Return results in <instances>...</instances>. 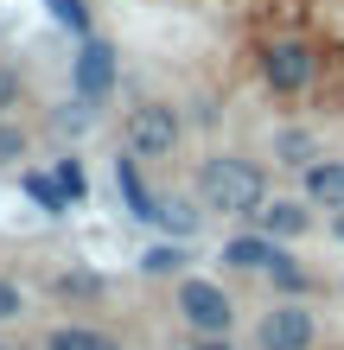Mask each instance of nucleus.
<instances>
[{"label":"nucleus","instance_id":"1","mask_svg":"<svg viewBox=\"0 0 344 350\" xmlns=\"http://www.w3.org/2000/svg\"><path fill=\"white\" fill-rule=\"evenodd\" d=\"M198 204L211 217L255 223V211L268 204V166L261 159H242V153H211L198 166Z\"/></svg>","mask_w":344,"mask_h":350},{"label":"nucleus","instance_id":"2","mask_svg":"<svg viewBox=\"0 0 344 350\" xmlns=\"http://www.w3.org/2000/svg\"><path fill=\"white\" fill-rule=\"evenodd\" d=\"M172 312H178V325H185L191 338H230L236 332V299L217 280H204V274L172 280Z\"/></svg>","mask_w":344,"mask_h":350},{"label":"nucleus","instance_id":"3","mask_svg":"<svg viewBox=\"0 0 344 350\" xmlns=\"http://www.w3.org/2000/svg\"><path fill=\"white\" fill-rule=\"evenodd\" d=\"M178 140H185V121L159 96H140L134 109L121 115V147L134 159H166V153H178Z\"/></svg>","mask_w":344,"mask_h":350},{"label":"nucleus","instance_id":"4","mask_svg":"<svg viewBox=\"0 0 344 350\" xmlns=\"http://www.w3.org/2000/svg\"><path fill=\"white\" fill-rule=\"evenodd\" d=\"M261 83L280 102H300L319 90V45L313 38H268L261 45Z\"/></svg>","mask_w":344,"mask_h":350},{"label":"nucleus","instance_id":"5","mask_svg":"<svg viewBox=\"0 0 344 350\" xmlns=\"http://www.w3.org/2000/svg\"><path fill=\"white\" fill-rule=\"evenodd\" d=\"M313 344H319V312L306 299H274L249 332V350H313Z\"/></svg>","mask_w":344,"mask_h":350},{"label":"nucleus","instance_id":"6","mask_svg":"<svg viewBox=\"0 0 344 350\" xmlns=\"http://www.w3.org/2000/svg\"><path fill=\"white\" fill-rule=\"evenodd\" d=\"M121 83V51L109 45L103 32H90V38H77V57H70V90L90 102V109H103V102L115 96Z\"/></svg>","mask_w":344,"mask_h":350},{"label":"nucleus","instance_id":"7","mask_svg":"<svg viewBox=\"0 0 344 350\" xmlns=\"http://www.w3.org/2000/svg\"><path fill=\"white\" fill-rule=\"evenodd\" d=\"M217 261H224L230 274H255V280H268L274 267H287L293 255H287V242H274V236H261L255 223H249V230H236V236L224 242V255H217Z\"/></svg>","mask_w":344,"mask_h":350},{"label":"nucleus","instance_id":"8","mask_svg":"<svg viewBox=\"0 0 344 350\" xmlns=\"http://www.w3.org/2000/svg\"><path fill=\"white\" fill-rule=\"evenodd\" d=\"M255 230L274 236V242H300V236L313 230V204H306V198H268V204L255 211Z\"/></svg>","mask_w":344,"mask_h":350},{"label":"nucleus","instance_id":"9","mask_svg":"<svg viewBox=\"0 0 344 350\" xmlns=\"http://www.w3.org/2000/svg\"><path fill=\"white\" fill-rule=\"evenodd\" d=\"M115 185H121V204H128V217H134V223H147V230H153V211H159V191H153L147 178H140V159H134L128 147L115 153Z\"/></svg>","mask_w":344,"mask_h":350},{"label":"nucleus","instance_id":"10","mask_svg":"<svg viewBox=\"0 0 344 350\" xmlns=\"http://www.w3.org/2000/svg\"><path fill=\"white\" fill-rule=\"evenodd\" d=\"M300 198L313 211H344V159H313L300 172Z\"/></svg>","mask_w":344,"mask_h":350},{"label":"nucleus","instance_id":"11","mask_svg":"<svg viewBox=\"0 0 344 350\" xmlns=\"http://www.w3.org/2000/svg\"><path fill=\"white\" fill-rule=\"evenodd\" d=\"M38 350H128L115 332H103V325H83V319H64L51 325L45 338H38Z\"/></svg>","mask_w":344,"mask_h":350},{"label":"nucleus","instance_id":"12","mask_svg":"<svg viewBox=\"0 0 344 350\" xmlns=\"http://www.w3.org/2000/svg\"><path fill=\"white\" fill-rule=\"evenodd\" d=\"M19 191H26V204H38L45 217H70L77 211V198L51 178V166H26V172H19Z\"/></svg>","mask_w":344,"mask_h":350},{"label":"nucleus","instance_id":"13","mask_svg":"<svg viewBox=\"0 0 344 350\" xmlns=\"http://www.w3.org/2000/svg\"><path fill=\"white\" fill-rule=\"evenodd\" d=\"M185 261H191V249H185V242H147V249H140V274H147V280H185Z\"/></svg>","mask_w":344,"mask_h":350},{"label":"nucleus","instance_id":"14","mask_svg":"<svg viewBox=\"0 0 344 350\" xmlns=\"http://www.w3.org/2000/svg\"><path fill=\"white\" fill-rule=\"evenodd\" d=\"M319 159V140L306 134V128H280L274 134V166H287V172H306Z\"/></svg>","mask_w":344,"mask_h":350},{"label":"nucleus","instance_id":"15","mask_svg":"<svg viewBox=\"0 0 344 350\" xmlns=\"http://www.w3.org/2000/svg\"><path fill=\"white\" fill-rule=\"evenodd\" d=\"M198 223H204V211H191V204H178V198H159V211H153V230H166L172 242H191Z\"/></svg>","mask_w":344,"mask_h":350},{"label":"nucleus","instance_id":"16","mask_svg":"<svg viewBox=\"0 0 344 350\" xmlns=\"http://www.w3.org/2000/svg\"><path fill=\"white\" fill-rule=\"evenodd\" d=\"M51 293H57V299H103V293H109V280H103V274H90V267H70V274H57V280H51Z\"/></svg>","mask_w":344,"mask_h":350},{"label":"nucleus","instance_id":"17","mask_svg":"<svg viewBox=\"0 0 344 350\" xmlns=\"http://www.w3.org/2000/svg\"><path fill=\"white\" fill-rule=\"evenodd\" d=\"M32 153V128L19 115H0V166H19Z\"/></svg>","mask_w":344,"mask_h":350},{"label":"nucleus","instance_id":"18","mask_svg":"<svg viewBox=\"0 0 344 350\" xmlns=\"http://www.w3.org/2000/svg\"><path fill=\"white\" fill-rule=\"evenodd\" d=\"M45 7H51V19H57V26H64L70 38H90V32H96L90 0H45Z\"/></svg>","mask_w":344,"mask_h":350},{"label":"nucleus","instance_id":"19","mask_svg":"<svg viewBox=\"0 0 344 350\" xmlns=\"http://www.w3.org/2000/svg\"><path fill=\"white\" fill-rule=\"evenodd\" d=\"M268 286H274L280 299H306V293H313V274H306L300 261H287V267H274V274H268Z\"/></svg>","mask_w":344,"mask_h":350},{"label":"nucleus","instance_id":"20","mask_svg":"<svg viewBox=\"0 0 344 350\" xmlns=\"http://www.w3.org/2000/svg\"><path fill=\"white\" fill-rule=\"evenodd\" d=\"M19 102H26V70H19V64H7V57H0V115H13Z\"/></svg>","mask_w":344,"mask_h":350},{"label":"nucleus","instance_id":"21","mask_svg":"<svg viewBox=\"0 0 344 350\" xmlns=\"http://www.w3.org/2000/svg\"><path fill=\"white\" fill-rule=\"evenodd\" d=\"M51 178H57V185H64V191H70L77 204H83V198H90V172H83V166H77V159H70V153H64V159H51Z\"/></svg>","mask_w":344,"mask_h":350},{"label":"nucleus","instance_id":"22","mask_svg":"<svg viewBox=\"0 0 344 350\" xmlns=\"http://www.w3.org/2000/svg\"><path fill=\"white\" fill-rule=\"evenodd\" d=\"M19 319H26V286L13 274H0V325H19Z\"/></svg>","mask_w":344,"mask_h":350},{"label":"nucleus","instance_id":"23","mask_svg":"<svg viewBox=\"0 0 344 350\" xmlns=\"http://www.w3.org/2000/svg\"><path fill=\"white\" fill-rule=\"evenodd\" d=\"M185 350H236V344H230V338H191Z\"/></svg>","mask_w":344,"mask_h":350},{"label":"nucleus","instance_id":"24","mask_svg":"<svg viewBox=\"0 0 344 350\" xmlns=\"http://www.w3.org/2000/svg\"><path fill=\"white\" fill-rule=\"evenodd\" d=\"M332 236H338V242H344V211H332Z\"/></svg>","mask_w":344,"mask_h":350},{"label":"nucleus","instance_id":"25","mask_svg":"<svg viewBox=\"0 0 344 350\" xmlns=\"http://www.w3.org/2000/svg\"><path fill=\"white\" fill-rule=\"evenodd\" d=\"M0 350H13V344H7V338H0Z\"/></svg>","mask_w":344,"mask_h":350}]
</instances>
